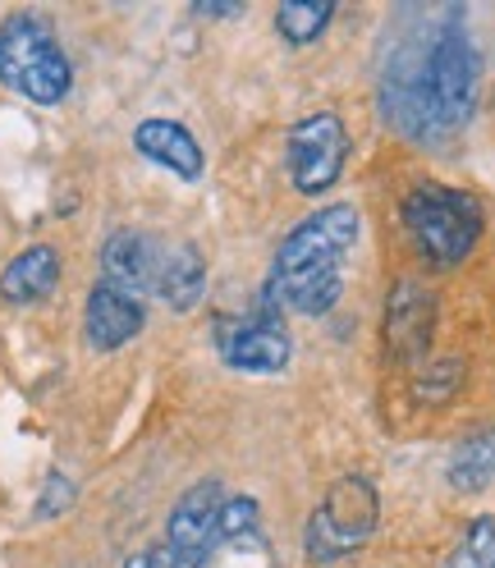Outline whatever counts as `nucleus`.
I'll return each mask as SVG.
<instances>
[{"label":"nucleus","instance_id":"412c9836","mask_svg":"<svg viewBox=\"0 0 495 568\" xmlns=\"http://www.w3.org/2000/svg\"><path fill=\"white\" fill-rule=\"evenodd\" d=\"M124 568H184L180 559H174L165 546H156V550H143V555H133Z\"/></svg>","mask_w":495,"mask_h":568},{"label":"nucleus","instance_id":"aec40b11","mask_svg":"<svg viewBox=\"0 0 495 568\" xmlns=\"http://www.w3.org/2000/svg\"><path fill=\"white\" fill-rule=\"evenodd\" d=\"M454 385H458V363L449 358V363H441L436 376H427V381L417 385V395H422V399H432V404H441V399H449V389H454Z\"/></svg>","mask_w":495,"mask_h":568},{"label":"nucleus","instance_id":"ddd939ff","mask_svg":"<svg viewBox=\"0 0 495 568\" xmlns=\"http://www.w3.org/2000/svg\"><path fill=\"white\" fill-rule=\"evenodd\" d=\"M221 353L234 372H257V376H271V372H285L290 367V335L275 331L271 322H230L221 331Z\"/></svg>","mask_w":495,"mask_h":568},{"label":"nucleus","instance_id":"9b49d317","mask_svg":"<svg viewBox=\"0 0 495 568\" xmlns=\"http://www.w3.org/2000/svg\"><path fill=\"white\" fill-rule=\"evenodd\" d=\"M161 257L165 247L138 230H120L105 239L101 247V271H105V284L115 290L143 298V294H156V275H161Z\"/></svg>","mask_w":495,"mask_h":568},{"label":"nucleus","instance_id":"6e6552de","mask_svg":"<svg viewBox=\"0 0 495 568\" xmlns=\"http://www.w3.org/2000/svg\"><path fill=\"white\" fill-rule=\"evenodd\" d=\"M436 335V294L417 280H400L385 298V348L400 363H422Z\"/></svg>","mask_w":495,"mask_h":568},{"label":"nucleus","instance_id":"9d476101","mask_svg":"<svg viewBox=\"0 0 495 568\" xmlns=\"http://www.w3.org/2000/svg\"><path fill=\"white\" fill-rule=\"evenodd\" d=\"M221 509H225V490L221 481H198L180 505L170 514L165 527V550L180 559L184 568H193L202 559V550L216 541V527H221Z\"/></svg>","mask_w":495,"mask_h":568},{"label":"nucleus","instance_id":"4468645a","mask_svg":"<svg viewBox=\"0 0 495 568\" xmlns=\"http://www.w3.org/2000/svg\"><path fill=\"white\" fill-rule=\"evenodd\" d=\"M133 148L143 152L148 161L165 165L170 174H180L184 184L202 180V170H206L202 142L184 124H174V120H143V124H138V133H133Z\"/></svg>","mask_w":495,"mask_h":568},{"label":"nucleus","instance_id":"7ed1b4c3","mask_svg":"<svg viewBox=\"0 0 495 568\" xmlns=\"http://www.w3.org/2000/svg\"><path fill=\"white\" fill-rule=\"evenodd\" d=\"M0 83L38 105H60L74 83L60 42L38 19H10L0 28Z\"/></svg>","mask_w":495,"mask_h":568},{"label":"nucleus","instance_id":"2eb2a0df","mask_svg":"<svg viewBox=\"0 0 495 568\" xmlns=\"http://www.w3.org/2000/svg\"><path fill=\"white\" fill-rule=\"evenodd\" d=\"M60 284V253L47 243H32L0 271V298L23 307V303H42Z\"/></svg>","mask_w":495,"mask_h":568},{"label":"nucleus","instance_id":"f257e3e1","mask_svg":"<svg viewBox=\"0 0 495 568\" xmlns=\"http://www.w3.org/2000/svg\"><path fill=\"white\" fill-rule=\"evenodd\" d=\"M353 243H358V206H322L280 243L275 294L303 316H326L344 294V257Z\"/></svg>","mask_w":495,"mask_h":568},{"label":"nucleus","instance_id":"f3484780","mask_svg":"<svg viewBox=\"0 0 495 568\" xmlns=\"http://www.w3.org/2000/svg\"><path fill=\"white\" fill-rule=\"evenodd\" d=\"M449 486L464 490V495H477L495 481V432L482 426V432H468L449 449Z\"/></svg>","mask_w":495,"mask_h":568},{"label":"nucleus","instance_id":"6ab92c4d","mask_svg":"<svg viewBox=\"0 0 495 568\" xmlns=\"http://www.w3.org/2000/svg\"><path fill=\"white\" fill-rule=\"evenodd\" d=\"M441 568H495V518H477Z\"/></svg>","mask_w":495,"mask_h":568},{"label":"nucleus","instance_id":"39448f33","mask_svg":"<svg viewBox=\"0 0 495 568\" xmlns=\"http://www.w3.org/2000/svg\"><path fill=\"white\" fill-rule=\"evenodd\" d=\"M477 79H482V55L468 42V32L458 23L441 28V38L427 47V88H432V105L445 129H458L473 115Z\"/></svg>","mask_w":495,"mask_h":568},{"label":"nucleus","instance_id":"20e7f679","mask_svg":"<svg viewBox=\"0 0 495 568\" xmlns=\"http://www.w3.org/2000/svg\"><path fill=\"white\" fill-rule=\"evenodd\" d=\"M376 509L381 505H376V490H372L367 477H358V473L340 477L326 490L322 509L307 518V555L316 564H335V559L353 555V550H358L372 537Z\"/></svg>","mask_w":495,"mask_h":568},{"label":"nucleus","instance_id":"0eeeda50","mask_svg":"<svg viewBox=\"0 0 495 568\" xmlns=\"http://www.w3.org/2000/svg\"><path fill=\"white\" fill-rule=\"evenodd\" d=\"M381 101H385V120H391L404 138L413 142H441L449 129L441 124L436 105H432V88H427V51H404L391 60L381 83Z\"/></svg>","mask_w":495,"mask_h":568},{"label":"nucleus","instance_id":"1a4fd4ad","mask_svg":"<svg viewBox=\"0 0 495 568\" xmlns=\"http://www.w3.org/2000/svg\"><path fill=\"white\" fill-rule=\"evenodd\" d=\"M193 568H280L275 550L257 527V500H225L216 541L202 550Z\"/></svg>","mask_w":495,"mask_h":568},{"label":"nucleus","instance_id":"423d86ee","mask_svg":"<svg viewBox=\"0 0 495 568\" xmlns=\"http://www.w3.org/2000/svg\"><path fill=\"white\" fill-rule=\"evenodd\" d=\"M344 161H348V129H344L340 115L316 111V115H307L290 129L285 165H290V184L303 197L326 193L344 174Z\"/></svg>","mask_w":495,"mask_h":568},{"label":"nucleus","instance_id":"dca6fc26","mask_svg":"<svg viewBox=\"0 0 495 568\" xmlns=\"http://www.w3.org/2000/svg\"><path fill=\"white\" fill-rule=\"evenodd\" d=\"M206 290V266H202V253L193 243H174L165 247L161 257V275H156V294L174 307V312H189Z\"/></svg>","mask_w":495,"mask_h":568},{"label":"nucleus","instance_id":"a211bd4d","mask_svg":"<svg viewBox=\"0 0 495 568\" xmlns=\"http://www.w3.org/2000/svg\"><path fill=\"white\" fill-rule=\"evenodd\" d=\"M331 19H335L331 0H285V6L275 10V32L290 47H307V42L322 38Z\"/></svg>","mask_w":495,"mask_h":568},{"label":"nucleus","instance_id":"f8f14e48","mask_svg":"<svg viewBox=\"0 0 495 568\" xmlns=\"http://www.w3.org/2000/svg\"><path fill=\"white\" fill-rule=\"evenodd\" d=\"M148 322V312H143V298H133L124 290H115V284H92V294H88V316H83V326H88V344L101 348V353H111V348H124L138 331H143Z\"/></svg>","mask_w":495,"mask_h":568},{"label":"nucleus","instance_id":"f03ea898","mask_svg":"<svg viewBox=\"0 0 495 568\" xmlns=\"http://www.w3.org/2000/svg\"><path fill=\"white\" fill-rule=\"evenodd\" d=\"M404 230L427 262L458 266L482 239V202L458 189L417 184L404 197Z\"/></svg>","mask_w":495,"mask_h":568},{"label":"nucleus","instance_id":"4be33fe9","mask_svg":"<svg viewBox=\"0 0 495 568\" xmlns=\"http://www.w3.org/2000/svg\"><path fill=\"white\" fill-rule=\"evenodd\" d=\"M198 14H206V19H239L243 6H198Z\"/></svg>","mask_w":495,"mask_h":568}]
</instances>
